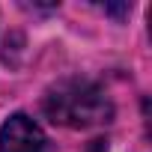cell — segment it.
I'll return each instance as SVG.
<instances>
[{
	"label": "cell",
	"instance_id": "cell-1",
	"mask_svg": "<svg viewBox=\"0 0 152 152\" xmlns=\"http://www.w3.org/2000/svg\"><path fill=\"white\" fill-rule=\"evenodd\" d=\"M42 110L54 125L66 128H93L113 119V104L107 93L87 78H63L48 87Z\"/></svg>",
	"mask_w": 152,
	"mask_h": 152
},
{
	"label": "cell",
	"instance_id": "cell-3",
	"mask_svg": "<svg viewBox=\"0 0 152 152\" xmlns=\"http://www.w3.org/2000/svg\"><path fill=\"white\" fill-rule=\"evenodd\" d=\"M87 152H107V143H104V140H96V143H93Z\"/></svg>",
	"mask_w": 152,
	"mask_h": 152
},
{
	"label": "cell",
	"instance_id": "cell-2",
	"mask_svg": "<svg viewBox=\"0 0 152 152\" xmlns=\"http://www.w3.org/2000/svg\"><path fill=\"white\" fill-rule=\"evenodd\" d=\"M0 152H48V137L27 113H12L0 125Z\"/></svg>",
	"mask_w": 152,
	"mask_h": 152
}]
</instances>
